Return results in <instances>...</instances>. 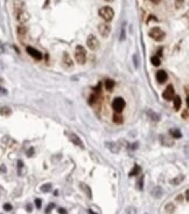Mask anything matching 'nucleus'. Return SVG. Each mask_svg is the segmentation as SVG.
I'll return each instance as SVG.
<instances>
[{
	"label": "nucleus",
	"instance_id": "12",
	"mask_svg": "<svg viewBox=\"0 0 189 214\" xmlns=\"http://www.w3.org/2000/svg\"><path fill=\"white\" fill-rule=\"evenodd\" d=\"M69 138H70V140L74 143V144L76 145V146H79V148H84V145H83V143H82V140H81V138L78 137V136H76L75 133H71L70 136H69Z\"/></svg>",
	"mask_w": 189,
	"mask_h": 214
},
{
	"label": "nucleus",
	"instance_id": "30",
	"mask_svg": "<svg viewBox=\"0 0 189 214\" xmlns=\"http://www.w3.org/2000/svg\"><path fill=\"white\" fill-rule=\"evenodd\" d=\"M54 207H55V204H49V205L47 206V208H46V214H49Z\"/></svg>",
	"mask_w": 189,
	"mask_h": 214
},
{
	"label": "nucleus",
	"instance_id": "14",
	"mask_svg": "<svg viewBox=\"0 0 189 214\" xmlns=\"http://www.w3.org/2000/svg\"><path fill=\"white\" fill-rule=\"evenodd\" d=\"M62 61H63V64H64L65 67H73V60H71L70 55L68 54L67 51L63 53V59H62Z\"/></svg>",
	"mask_w": 189,
	"mask_h": 214
},
{
	"label": "nucleus",
	"instance_id": "15",
	"mask_svg": "<svg viewBox=\"0 0 189 214\" xmlns=\"http://www.w3.org/2000/svg\"><path fill=\"white\" fill-rule=\"evenodd\" d=\"M26 33H27V29L25 26H19L18 27V37H19V40L20 41H24L25 38H26Z\"/></svg>",
	"mask_w": 189,
	"mask_h": 214
},
{
	"label": "nucleus",
	"instance_id": "18",
	"mask_svg": "<svg viewBox=\"0 0 189 214\" xmlns=\"http://www.w3.org/2000/svg\"><path fill=\"white\" fill-rule=\"evenodd\" d=\"M114 85H116V82H114L113 80L108 79V80L105 81V89H106L108 91H112L113 88H114Z\"/></svg>",
	"mask_w": 189,
	"mask_h": 214
},
{
	"label": "nucleus",
	"instance_id": "31",
	"mask_svg": "<svg viewBox=\"0 0 189 214\" xmlns=\"http://www.w3.org/2000/svg\"><path fill=\"white\" fill-rule=\"evenodd\" d=\"M138 188H139L140 191L144 188V177L140 178V180H139V183H138Z\"/></svg>",
	"mask_w": 189,
	"mask_h": 214
},
{
	"label": "nucleus",
	"instance_id": "23",
	"mask_svg": "<svg viewBox=\"0 0 189 214\" xmlns=\"http://www.w3.org/2000/svg\"><path fill=\"white\" fill-rule=\"evenodd\" d=\"M0 114L3 116H9L12 114V110L8 108V106H3L1 109H0Z\"/></svg>",
	"mask_w": 189,
	"mask_h": 214
},
{
	"label": "nucleus",
	"instance_id": "5",
	"mask_svg": "<svg viewBox=\"0 0 189 214\" xmlns=\"http://www.w3.org/2000/svg\"><path fill=\"white\" fill-rule=\"evenodd\" d=\"M98 30H99V33L103 38H108L110 32H111V26L106 22H102V24L98 25Z\"/></svg>",
	"mask_w": 189,
	"mask_h": 214
},
{
	"label": "nucleus",
	"instance_id": "38",
	"mask_svg": "<svg viewBox=\"0 0 189 214\" xmlns=\"http://www.w3.org/2000/svg\"><path fill=\"white\" fill-rule=\"evenodd\" d=\"M59 213L60 214H67V211L64 208H59Z\"/></svg>",
	"mask_w": 189,
	"mask_h": 214
},
{
	"label": "nucleus",
	"instance_id": "42",
	"mask_svg": "<svg viewBox=\"0 0 189 214\" xmlns=\"http://www.w3.org/2000/svg\"><path fill=\"white\" fill-rule=\"evenodd\" d=\"M160 1H161V0H152V3H153V4H155V5H158Z\"/></svg>",
	"mask_w": 189,
	"mask_h": 214
},
{
	"label": "nucleus",
	"instance_id": "20",
	"mask_svg": "<svg viewBox=\"0 0 189 214\" xmlns=\"http://www.w3.org/2000/svg\"><path fill=\"white\" fill-rule=\"evenodd\" d=\"M169 133H170V136L173 137V138H181L182 137V133H181V131L179 130V129H170L169 130Z\"/></svg>",
	"mask_w": 189,
	"mask_h": 214
},
{
	"label": "nucleus",
	"instance_id": "29",
	"mask_svg": "<svg viewBox=\"0 0 189 214\" xmlns=\"http://www.w3.org/2000/svg\"><path fill=\"white\" fill-rule=\"evenodd\" d=\"M125 34H126V32H125V22H124V25H123V27H122V35H120V41H124V40H125Z\"/></svg>",
	"mask_w": 189,
	"mask_h": 214
},
{
	"label": "nucleus",
	"instance_id": "16",
	"mask_svg": "<svg viewBox=\"0 0 189 214\" xmlns=\"http://www.w3.org/2000/svg\"><path fill=\"white\" fill-rule=\"evenodd\" d=\"M106 148L110 149L113 153H118V152H119V146H118L117 143H114V142H109V143H106Z\"/></svg>",
	"mask_w": 189,
	"mask_h": 214
},
{
	"label": "nucleus",
	"instance_id": "40",
	"mask_svg": "<svg viewBox=\"0 0 189 214\" xmlns=\"http://www.w3.org/2000/svg\"><path fill=\"white\" fill-rule=\"evenodd\" d=\"M186 201H189V190L186 191Z\"/></svg>",
	"mask_w": 189,
	"mask_h": 214
},
{
	"label": "nucleus",
	"instance_id": "10",
	"mask_svg": "<svg viewBox=\"0 0 189 214\" xmlns=\"http://www.w3.org/2000/svg\"><path fill=\"white\" fill-rule=\"evenodd\" d=\"M13 8H14V14H16L20 11L26 9L24 0H14V1H13Z\"/></svg>",
	"mask_w": 189,
	"mask_h": 214
},
{
	"label": "nucleus",
	"instance_id": "7",
	"mask_svg": "<svg viewBox=\"0 0 189 214\" xmlns=\"http://www.w3.org/2000/svg\"><path fill=\"white\" fill-rule=\"evenodd\" d=\"M87 45H88V47L91 50H96L98 48V46H99V42H98L97 38L95 37L93 34H90L88 37V40H87Z\"/></svg>",
	"mask_w": 189,
	"mask_h": 214
},
{
	"label": "nucleus",
	"instance_id": "26",
	"mask_svg": "<svg viewBox=\"0 0 189 214\" xmlns=\"http://www.w3.org/2000/svg\"><path fill=\"white\" fill-rule=\"evenodd\" d=\"M151 62H152L153 66H155V67H158V66L161 64V61H160V58H159V56H153V58L151 59Z\"/></svg>",
	"mask_w": 189,
	"mask_h": 214
},
{
	"label": "nucleus",
	"instance_id": "41",
	"mask_svg": "<svg viewBox=\"0 0 189 214\" xmlns=\"http://www.w3.org/2000/svg\"><path fill=\"white\" fill-rule=\"evenodd\" d=\"M135 149H138V143H134L133 146H132V150H135Z\"/></svg>",
	"mask_w": 189,
	"mask_h": 214
},
{
	"label": "nucleus",
	"instance_id": "34",
	"mask_svg": "<svg viewBox=\"0 0 189 214\" xmlns=\"http://www.w3.org/2000/svg\"><path fill=\"white\" fill-rule=\"evenodd\" d=\"M183 4H184V0H175V5H176L178 8H180Z\"/></svg>",
	"mask_w": 189,
	"mask_h": 214
},
{
	"label": "nucleus",
	"instance_id": "37",
	"mask_svg": "<svg viewBox=\"0 0 189 214\" xmlns=\"http://www.w3.org/2000/svg\"><path fill=\"white\" fill-rule=\"evenodd\" d=\"M0 95H7V90L3 87H0Z\"/></svg>",
	"mask_w": 189,
	"mask_h": 214
},
{
	"label": "nucleus",
	"instance_id": "27",
	"mask_svg": "<svg viewBox=\"0 0 189 214\" xmlns=\"http://www.w3.org/2000/svg\"><path fill=\"white\" fill-rule=\"evenodd\" d=\"M97 100H98V94H96V93H93L92 95L89 96V103H90L91 105H93L95 102H96Z\"/></svg>",
	"mask_w": 189,
	"mask_h": 214
},
{
	"label": "nucleus",
	"instance_id": "44",
	"mask_svg": "<svg viewBox=\"0 0 189 214\" xmlns=\"http://www.w3.org/2000/svg\"><path fill=\"white\" fill-rule=\"evenodd\" d=\"M88 212H89V214H96V213H93V212H92V209H89Z\"/></svg>",
	"mask_w": 189,
	"mask_h": 214
},
{
	"label": "nucleus",
	"instance_id": "9",
	"mask_svg": "<svg viewBox=\"0 0 189 214\" xmlns=\"http://www.w3.org/2000/svg\"><path fill=\"white\" fill-rule=\"evenodd\" d=\"M174 93H175V90H174V87L172 85V84H169V85H168V87L165 89V91H163L162 96H163V98H165V100L170 101V100H173V97H174Z\"/></svg>",
	"mask_w": 189,
	"mask_h": 214
},
{
	"label": "nucleus",
	"instance_id": "21",
	"mask_svg": "<svg viewBox=\"0 0 189 214\" xmlns=\"http://www.w3.org/2000/svg\"><path fill=\"white\" fill-rule=\"evenodd\" d=\"M123 121H124V118H123V116L120 115L119 112H116V114L113 115V122H114L116 124H122Z\"/></svg>",
	"mask_w": 189,
	"mask_h": 214
},
{
	"label": "nucleus",
	"instance_id": "39",
	"mask_svg": "<svg viewBox=\"0 0 189 214\" xmlns=\"http://www.w3.org/2000/svg\"><path fill=\"white\" fill-rule=\"evenodd\" d=\"M33 152H34V149H33V148L29 149V150H28V157H32V156H33Z\"/></svg>",
	"mask_w": 189,
	"mask_h": 214
},
{
	"label": "nucleus",
	"instance_id": "45",
	"mask_svg": "<svg viewBox=\"0 0 189 214\" xmlns=\"http://www.w3.org/2000/svg\"><path fill=\"white\" fill-rule=\"evenodd\" d=\"M104 1H106V3H112L113 0H104Z\"/></svg>",
	"mask_w": 189,
	"mask_h": 214
},
{
	"label": "nucleus",
	"instance_id": "6",
	"mask_svg": "<svg viewBox=\"0 0 189 214\" xmlns=\"http://www.w3.org/2000/svg\"><path fill=\"white\" fill-rule=\"evenodd\" d=\"M26 50H27V53H28V54H29L32 58H34V59L38 60V61H41V60L43 59L42 53H41V51H39V50H38V49H35V48H33V47L28 46V47L26 48Z\"/></svg>",
	"mask_w": 189,
	"mask_h": 214
},
{
	"label": "nucleus",
	"instance_id": "1",
	"mask_svg": "<svg viewBox=\"0 0 189 214\" xmlns=\"http://www.w3.org/2000/svg\"><path fill=\"white\" fill-rule=\"evenodd\" d=\"M75 59L79 64H84L87 61V50L81 45H78L75 49Z\"/></svg>",
	"mask_w": 189,
	"mask_h": 214
},
{
	"label": "nucleus",
	"instance_id": "28",
	"mask_svg": "<svg viewBox=\"0 0 189 214\" xmlns=\"http://www.w3.org/2000/svg\"><path fill=\"white\" fill-rule=\"evenodd\" d=\"M183 179H184V177H183V175H179L178 178H175V179H172V180H170V183L173 184V185H178V184H180V183H181Z\"/></svg>",
	"mask_w": 189,
	"mask_h": 214
},
{
	"label": "nucleus",
	"instance_id": "22",
	"mask_svg": "<svg viewBox=\"0 0 189 214\" xmlns=\"http://www.w3.org/2000/svg\"><path fill=\"white\" fill-rule=\"evenodd\" d=\"M140 170H141L140 166L135 164V165L133 166V169L130 171V177H134V175H137V174H138V173L140 172Z\"/></svg>",
	"mask_w": 189,
	"mask_h": 214
},
{
	"label": "nucleus",
	"instance_id": "35",
	"mask_svg": "<svg viewBox=\"0 0 189 214\" xmlns=\"http://www.w3.org/2000/svg\"><path fill=\"white\" fill-rule=\"evenodd\" d=\"M133 60H134V67L138 68L139 67V62H138V58H137V55H133Z\"/></svg>",
	"mask_w": 189,
	"mask_h": 214
},
{
	"label": "nucleus",
	"instance_id": "17",
	"mask_svg": "<svg viewBox=\"0 0 189 214\" xmlns=\"http://www.w3.org/2000/svg\"><path fill=\"white\" fill-rule=\"evenodd\" d=\"M79 187H81V188H82V190H83V191L85 192V194H87L89 198H92L91 188H90V187H89V186H88L87 184H84V183H81V184H79Z\"/></svg>",
	"mask_w": 189,
	"mask_h": 214
},
{
	"label": "nucleus",
	"instance_id": "33",
	"mask_svg": "<svg viewBox=\"0 0 189 214\" xmlns=\"http://www.w3.org/2000/svg\"><path fill=\"white\" fill-rule=\"evenodd\" d=\"M35 206H36V208H39V209H40V208H41V206H42V200H41V199H39V198H38V199H35Z\"/></svg>",
	"mask_w": 189,
	"mask_h": 214
},
{
	"label": "nucleus",
	"instance_id": "43",
	"mask_svg": "<svg viewBox=\"0 0 189 214\" xmlns=\"http://www.w3.org/2000/svg\"><path fill=\"white\" fill-rule=\"evenodd\" d=\"M27 209H28V212H30L32 211V206L30 205H27Z\"/></svg>",
	"mask_w": 189,
	"mask_h": 214
},
{
	"label": "nucleus",
	"instance_id": "25",
	"mask_svg": "<svg viewBox=\"0 0 189 214\" xmlns=\"http://www.w3.org/2000/svg\"><path fill=\"white\" fill-rule=\"evenodd\" d=\"M51 184L50 183H47V184H43L42 186H41V191L42 192H44V193H47V192H50V190H51Z\"/></svg>",
	"mask_w": 189,
	"mask_h": 214
},
{
	"label": "nucleus",
	"instance_id": "3",
	"mask_svg": "<svg viewBox=\"0 0 189 214\" xmlns=\"http://www.w3.org/2000/svg\"><path fill=\"white\" fill-rule=\"evenodd\" d=\"M98 14H99L105 21H111V20L113 19V16H114V11H113L110 6H104V7L99 8Z\"/></svg>",
	"mask_w": 189,
	"mask_h": 214
},
{
	"label": "nucleus",
	"instance_id": "4",
	"mask_svg": "<svg viewBox=\"0 0 189 214\" xmlns=\"http://www.w3.org/2000/svg\"><path fill=\"white\" fill-rule=\"evenodd\" d=\"M125 105H126V103H125V100H124L123 97H116V98L113 100V102H112V108H113V110H114L116 112H119V114L124 110Z\"/></svg>",
	"mask_w": 189,
	"mask_h": 214
},
{
	"label": "nucleus",
	"instance_id": "13",
	"mask_svg": "<svg viewBox=\"0 0 189 214\" xmlns=\"http://www.w3.org/2000/svg\"><path fill=\"white\" fill-rule=\"evenodd\" d=\"M162 194H163V190H162L160 186H155V187L152 190V195H153L154 198H157V199L161 198Z\"/></svg>",
	"mask_w": 189,
	"mask_h": 214
},
{
	"label": "nucleus",
	"instance_id": "11",
	"mask_svg": "<svg viewBox=\"0 0 189 214\" xmlns=\"http://www.w3.org/2000/svg\"><path fill=\"white\" fill-rule=\"evenodd\" d=\"M157 80L159 83H163L168 80V75L165 70H158V73H157Z\"/></svg>",
	"mask_w": 189,
	"mask_h": 214
},
{
	"label": "nucleus",
	"instance_id": "19",
	"mask_svg": "<svg viewBox=\"0 0 189 214\" xmlns=\"http://www.w3.org/2000/svg\"><path fill=\"white\" fill-rule=\"evenodd\" d=\"M173 100H174V109H175V111H179L180 108H181V103H182L181 97L180 96H174Z\"/></svg>",
	"mask_w": 189,
	"mask_h": 214
},
{
	"label": "nucleus",
	"instance_id": "2",
	"mask_svg": "<svg viewBox=\"0 0 189 214\" xmlns=\"http://www.w3.org/2000/svg\"><path fill=\"white\" fill-rule=\"evenodd\" d=\"M149 38H152L155 41H162L166 37V33L160 28V27H153L149 32H148Z\"/></svg>",
	"mask_w": 189,
	"mask_h": 214
},
{
	"label": "nucleus",
	"instance_id": "36",
	"mask_svg": "<svg viewBox=\"0 0 189 214\" xmlns=\"http://www.w3.org/2000/svg\"><path fill=\"white\" fill-rule=\"evenodd\" d=\"M4 209L5 211H12V205L11 204H5L4 205Z\"/></svg>",
	"mask_w": 189,
	"mask_h": 214
},
{
	"label": "nucleus",
	"instance_id": "32",
	"mask_svg": "<svg viewBox=\"0 0 189 214\" xmlns=\"http://www.w3.org/2000/svg\"><path fill=\"white\" fill-rule=\"evenodd\" d=\"M188 117H189V111H188V109H184L183 112H182V118L183 119H188Z\"/></svg>",
	"mask_w": 189,
	"mask_h": 214
},
{
	"label": "nucleus",
	"instance_id": "24",
	"mask_svg": "<svg viewBox=\"0 0 189 214\" xmlns=\"http://www.w3.org/2000/svg\"><path fill=\"white\" fill-rule=\"evenodd\" d=\"M165 209L167 211V213L172 214V213H173V212L175 211V206H174V204H172V202H169V204H167V205H166Z\"/></svg>",
	"mask_w": 189,
	"mask_h": 214
},
{
	"label": "nucleus",
	"instance_id": "8",
	"mask_svg": "<svg viewBox=\"0 0 189 214\" xmlns=\"http://www.w3.org/2000/svg\"><path fill=\"white\" fill-rule=\"evenodd\" d=\"M15 16H16V20L19 21V24H25V22H27L29 20V13L26 9L18 12L15 14Z\"/></svg>",
	"mask_w": 189,
	"mask_h": 214
}]
</instances>
